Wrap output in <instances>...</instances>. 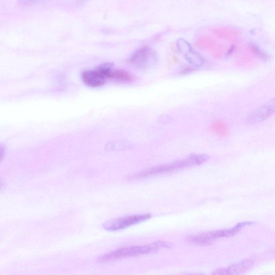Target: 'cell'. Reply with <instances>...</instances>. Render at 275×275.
Wrapping results in <instances>:
<instances>
[{
    "instance_id": "obj_15",
    "label": "cell",
    "mask_w": 275,
    "mask_h": 275,
    "mask_svg": "<svg viewBox=\"0 0 275 275\" xmlns=\"http://www.w3.org/2000/svg\"><path fill=\"white\" fill-rule=\"evenodd\" d=\"M73 5L75 6H80L86 4L89 0H71Z\"/></svg>"
},
{
    "instance_id": "obj_17",
    "label": "cell",
    "mask_w": 275,
    "mask_h": 275,
    "mask_svg": "<svg viewBox=\"0 0 275 275\" xmlns=\"http://www.w3.org/2000/svg\"><path fill=\"white\" fill-rule=\"evenodd\" d=\"M212 274H218V275H219V274H222V275L228 274L226 269H219L216 270L214 271L213 272H212Z\"/></svg>"
},
{
    "instance_id": "obj_9",
    "label": "cell",
    "mask_w": 275,
    "mask_h": 275,
    "mask_svg": "<svg viewBox=\"0 0 275 275\" xmlns=\"http://www.w3.org/2000/svg\"><path fill=\"white\" fill-rule=\"evenodd\" d=\"M110 79L121 82L129 83L133 80L132 75L124 70H113Z\"/></svg>"
},
{
    "instance_id": "obj_6",
    "label": "cell",
    "mask_w": 275,
    "mask_h": 275,
    "mask_svg": "<svg viewBox=\"0 0 275 275\" xmlns=\"http://www.w3.org/2000/svg\"><path fill=\"white\" fill-rule=\"evenodd\" d=\"M275 112V99L272 98L255 111L249 114L246 122L251 125L262 123L268 119Z\"/></svg>"
},
{
    "instance_id": "obj_2",
    "label": "cell",
    "mask_w": 275,
    "mask_h": 275,
    "mask_svg": "<svg viewBox=\"0 0 275 275\" xmlns=\"http://www.w3.org/2000/svg\"><path fill=\"white\" fill-rule=\"evenodd\" d=\"M113 70V65L104 63L99 65L94 70H85L81 73V78L85 85L93 88L102 86L108 79H110Z\"/></svg>"
},
{
    "instance_id": "obj_5",
    "label": "cell",
    "mask_w": 275,
    "mask_h": 275,
    "mask_svg": "<svg viewBox=\"0 0 275 275\" xmlns=\"http://www.w3.org/2000/svg\"><path fill=\"white\" fill-rule=\"evenodd\" d=\"M236 233L233 229L216 230L201 234L190 236L188 239L190 242L200 246L211 245L215 240L235 236Z\"/></svg>"
},
{
    "instance_id": "obj_1",
    "label": "cell",
    "mask_w": 275,
    "mask_h": 275,
    "mask_svg": "<svg viewBox=\"0 0 275 275\" xmlns=\"http://www.w3.org/2000/svg\"><path fill=\"white\" fill-rule=\"evenodd\" d=\"M172 247V245L169 243L157 241L147 245L124 247L115 250L114 251L98 257L97 261L104 263L123 259V258L154 253L160 248H171Z\"/></svg>"
},
{
    "instance_id": "obj_18",
    "label": "cell",
    "mask_w": 275,
    "mask_h": 275,
    "mask_svg": "<svg viewBox=\"0 0 275 275\" xmlns=\"http://www.w3.org/2000/svg\"><path fill=\"white\" fill-rule=\"evenodd\" d=\"M234 51H235V47L232 46L231 48L229 50V51L226 54L227 58H228L229 57H230L233 53V52H234Z\"/></svg>"
},
{
    "instance_id": "obj_10",
    "label": "cell",
    "mask_w": 275,
    "mask_h": 275,
    "mask_svg": "<svg viewBox=\"0 0 275 275\" xmlns=\"http://www.w3.org/2000/svg\"><path fill=\"white\" fill-rule=\"evenodd\" d=\"M249 47L254 55L261 61L267 62L270 60V55L257 44L252 43L249 44Z\"/></svg>"
},
{
    "instance_id": "obj_12",
    "label": "cell",
    "mask_w": 275,
    "mask_h": 275,
    "mask_svg": "<svg viewBox=\"0 0 275 275\" xmlns=\"http://www.w3.org/2000/svg\"><path fill=\"white\" fill-rule=\"evenodd\" d=\"M47 0H19V5L22 6H31L46 2Z\"/></svg>"
},
{
    "instance_id": "obj_3",
    "label": "cell",
    "mask_w": 275,
    "mask_h": 275,
    "mask_svg": "<svg viewBox=\"0 0 275 275\" xmlns=\"http://www.w3.org/2000/svg\"><path fill=\"white\" fill-rule=\"evenodd\" d=\"M159 61V56L153 48L143 47L137 49L128 60L129 63L134 68L140 70L152 68Z\"/></svg>"
},
{
    "instance_id": "obj_13",
    "label": "cell",
    "mask_w": 275,
    "mask_h": 275,
    "mask_svg": "<svg viewBox=\"0 0 275 275\" xmlns=\"http://www.w3.org/2000/svg\"><path fill=\"white\" fill-rule=\"evenodd\" d=\"M197 70V69L194 68V67L190 66L187 67V68H184L182 69L179 71V73L180 74L183 75V76H185V75H187L191 73H193L195 71H196Z\"/></svg>"
},
{
    "instance_id": "obj_8",
    "label": "cell",
    "mask_w": 275,
    "mask_h": 275,
    "mask_svg": "<svg viewBox=\"0 0 275 275\" xmlns=\"http://www.w3.org/2000/svg\"><path fill=\"white\" fill-rule=\"evenodd\" d=\"M184 57L190 66L196 69L201 68L205 63L203 57L193 49L186 54Z\"/></svg>"
},
{
    "instance_id": "obj_7",
    "label": "cell",
    "mask_w": 275,
    "mask_h": 275,
    "mask_svg": "<svg viewBox=\"0 0 275 275\" xmlns=\"http://www.w3.org/2000/svg\"><path fill=\"white\" fill-rule=\"evenodd\" d=\"M253 265L252 260L247 259L233 264L226 269L228 274H240L251 269Z\"/></svg>"
},
{
    "instance_id": "obj_11",
    "label": "cell",
    "mask_w": 275,
    "mask_h": 275,
    "mask_svg": "<svg viewBox=\"0 0 275 275\" xmlns=\"http://www.w3.org/2000/svg\"><path fill=\"white\" fill-rule=\"evenodd\" d=\"M177 48L179 52L183 56L193 49L188 41L184 38H179L177 40Z\"/></svg>"
},
{
    "instance_id": "obj_4",
    "label": "cell",
    "mask_w": 275,
    "mask_h": 275,
    "mask_svg": "<svg viewBox=\"0 0 275 275\" xmlns=\"http://www.w3.org/2000/svg\"><path fill=\"white\" fill-rule=\"evenodd\" d=\"M152 217L150 213L133 214L105 222L103 229L109 232L119 231L145 222Z\"/></svg>"
},
{
    "instance_id": "obj_14",
    "label": "cell",
    "mask_w": 275,
    "mask_h": 275,
    "mask_svg": "<svg viewBox=\"0 0 275 275\" xmlns=\"http://www.w3.org/2000/svg\"><path fill=\"white\" fill-rule=\"evenodd\" d=\"M159 120L160 122L163 124H169L173 121V119L170 115H163L161 116Z\"/></svg>"
},
{
    "instance_id": "obj_19",
    "label": "cell",
    "mask_w": 275,
    "mask_h": 275,
    "mask_svg": "<svg viewBox=\"0 0 275 275\" xmlns=\"http://www.w3.org/2000/svg\"><path fill=\"white\" fill-rule=\"evenodd\" d=\"M4 186V182H3V181L0 180V191H1L3 189Z\"/></svg>"
},
{
    "instance_id": "obj_16",
    "label": "cell",
    "mask_w": 275,
    "mask_h": 275,
    "mask_svg": "<svg viewBox=\"0 0 275 275\" xmlns=\"http://www.w3.org/2000/svg\"><path fill=\"white\" fill-rule=\"evenodd\" d=\"M5 148L2 145H0V163L3 160L5 155Z\"/></svg>"
}]
</instances>
